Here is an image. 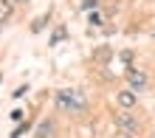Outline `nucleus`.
Returning a JSON list of instances; mask_svg holds the SVG:
<instances>
[{"instance_id":"nucleus-1","label":"nucleus","mask_w":155,"mask_h":138,"mask_svg":"<svg viewBox=\"0 0 155 138\" xmlns=\"http://www.w3.org/2000/svg\"><path fill=\"white\" fill-rule=\"evenodd\" d=\"M54 102H57V107L62 110H71V113H79V110H85V96L79 93V90H59L57 96H54Z\"/></svg>"},{"instance_id":"nucleus-2","label":"nucleus","mask_w":155,"mask_h":138,"mask_svg":"<svg viewBox=\"0 0 155 138\" xmlns=\"http://www.w3.org/2000/svg\"><path fill=\"white\" fill-rule=\"evenodd\" d=\"M116 127H118L121 133H130V135H135V133L141 130V121H138V118H135V116L130 113V110H121V113L116 116Z\"/></svg>"},{"instance_id":"nucleus-3","label":"nucleus","mask_w":155,"mask_h":138,"mask_svg":"<svg viewBox=\"0 0 155 138\" xmlns=\"http://www.w3.org/2000/svg\"><path fill=\"white\" fill-rule=\"evenodd\" d=\"M150 85V79H147V73L138 71V68H127V87H133V90H144Z\"/></svg>"},{"instance_id":"nucleus-4","label":"nucleus","mask_w":155,"mask_h":138,"mask_svg":"<svg viewBox=\"0 0 155 138\" xmlns=\"http://www.w3.org/2000/svg\"><path fill=\"white\" fill-rule=\"evenodd\" d=\"M57 135V124H54V118H42L37 124V138H54Z\"/></svg>"},{"instance_id":"nucleus-5","label":"nucleus","mask_w":155,"mask_h":138,"mask_svg":"<svg viewBox=\"0 0 155 138\" xmlns=\"http://www.w3.org/2000/svg\"><path fill=\"white\" fill-rule=\"evenodd\" d=\"M116 102L121 104V110H130V107L135 104V90H133V87H124V90H118Z\"/></svg>"},{"instance_id":"nucleus-6","label":"nucleus","mask_w":155,"mask_h":138,"mask_svg":"<svg viewBox=\"0 0 155 138\" xmlns=\"http://www.w3.org/2000/svg\"><path fill=\"white\" fill-rule=\"evenodd\" d=\"M12 12H14V3H12V0H0V23H6L8 17H12Z\"/></svg>"},{"instance_id":"nucleus-7","label":"nucleus","mask_w":155,"mask_h":138,"mask_svg":"<svg viewBox=\"0 0 155 138\" xmlns=\"http://www.w3.org/2000/svg\"><path fill=\"white\" fill-rule=\"evenodd\" d=\"M48 17H51V14H42L40 20H34V23H31V34H40V31L45 28V23H48Z\"/></svg>"},{"instance_id":"nucleus-8","label":"nucleus","mask_w":155,"mask_h":138,"mask_svg":"<svg viewBox=\"0 0 155 138\" xmlns=\"http://www.w3.org/2000/svg\"><path fill=\"white\" fill-rule=\"evenodd\" d=\"M99 6V0H82V12H93Z\"/></svg>"},{"instance_id":"nucleus-9","label":"nucleus","mask_w":155,"mask_h":138,"mask_svg":"<svg viewBox=\"0 0 155 138\" xmlns=\"http://www.w3.org/2000/svg\"><path fill=\"white\" fill-rule=\"evenodd\" d=\"M25 93H28V85H20V87H17L14 93H12V96H14V99H20V96H25Z\"/></svg>"},{"instance_id":"nucleus-10","label":"nucleus","mask_w":155,"mask_h":138,"mask_svg":"<svg viewBox=\"0 0 155 138\" xmlns=\"http://www.w3.org/2000/svg\"><path fill=\"white\" fill-rule=\"evenodd\" d=\"M23 116H25L23 110H12V116H8V118H12V121H23Z\"/></svg>"},{"instance_id":"nucleus-11","label":"nucleus","mask_w":155,"mask_h":138,"mask_svg":"<svg viewBox=\"0 0 155 138\" xmlns=\"http://www.w3.org/2000/svg\"><path fill=\"white\" fill-rule=\"evenodd\" d=\"M90 25H102V17H99L96 12H93V14H90Z\"/></svg>"},{"instance_id":"nucleus-12","label":"nucleus","mask_w":155,"mask_h":138,"mask_svg":"<svg viewBox=\"0 0 155 138\" xmlns=\"http://www.w3.org/2000/svg\"><path fill=\"white\" fill-rule=\"evenodd\" d=\"M12 3H14V6H25L28 0H12Z\"/></svg>"},{"instance_id":"nucleus-13","label":"nucleus","mask_w":155,"mask_h":138,"mask_svg":"<svg viewBox=\"0 0 155 138\" xmlns=\"http://www.w3.org/2000/svg\"><path fill=\"white\" fill-rule=\"evenodd\" d=\"M116 138H133V135H130V133H118Z\"/></svg>"},{"instance_id":"nucleus-14","label":"nucleus","mask_w":155,"mask_h":138,"mask_svg":"<svg viewBox=\"0 0 155 138\" xmlns=\"http://www.w3.org/2000/svg\"><path fill=\"white\" fill-rule=\"evenodd\" d=\"M0 31H3V23H0Z\"/></svg>"},{"instance_id":"nucleus-15","label":"nucleus","mask_w":155,"mask_h":138,"mask_svg":"<svg viewBox=\"0 0 155 138\" xmlns=\"http://www.w3.org/2000/svg\"><path fill=\"white\" fill-rule=\"evenodd\" d=\"M0 82H3V76H0Z\"/></svg>"},{"instance_id":"nucleus-16","label":"nucleus","mask_w":155,"mask_h":138,"mask_svg":"<svg viewBox=\"0 0 155 138\" xmlns=\"http://www.w3.org/2000/svg\"><path fill=\"white\" fill-rule=\"evenodd\" d=\"M152 138H155V135H152Z\"/></svg>"}]
</instances>
